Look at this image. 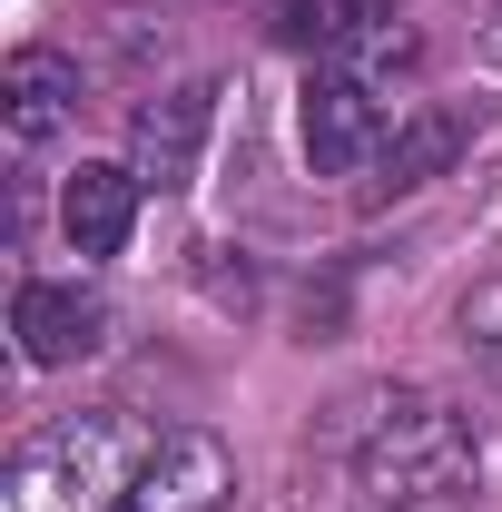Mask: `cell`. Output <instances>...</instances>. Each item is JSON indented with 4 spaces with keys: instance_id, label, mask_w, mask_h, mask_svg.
Masks as SVG:
<instances>
[{
    "instance_id": "obj_1",
    "label": "cell",
    "mask_w": 502,
    "mask_h": 512,
    "mask_svg": "<svg viewBox=\"0 0 502 512\" xmlns=\"http://www.w3.org/2000/svg\"><path fill=\"white\" fill-rule=\"evenodd\" d=\"M168 444L158 424H138L119 404H99V414H60V424H40L30 444L10 453V473H0V512H119L128 483L148 473V453Z\"/></svg>"
},
{
    "instance_id": "obj_2",
    "label": "cell",
    "mask_w": 502,
    "mask_h": 512,
    "mask_svg": "<svg viewBox=\"0 0 502 512\" xmlns=\"http://www.w3.org/2000/svg\"><path fill=\"white\" fill-rule=\"evenodd\" d=\"M345 463H355L365 503H394V512H404V503H443V493H463V483L483 473V444H473L463 404L404 384V394H375V404L355 414Z\"/></svg>"
},
{
    "instance_id": "obj_3",
    "label": "cell",
    "mask_w": 502,
    "mask_h": 512,
    "mask_svg": "<svg viewBox=\"0 0 502 512\" xmlns=\"http://www.w3.org/2000/svg\"><path fill=\"white\" fill-rule=\"evenodd\" d=\"M296 128H306V158L325 168V178H355V168H375L384 148H394V109H384L375 79H355V69H325V79H306V109H296Z\"/></svg>"
},
{
    "instance_id": "obj_4",
    "label": "cell",
    "mask_w": 502,
    "mask_h": 512,
    "mask_svg": "<svg viewBox=\"0 0 502 512\" xmlns=\"http://www.w3.org/2000/svg\"><path fill=\"white\" fill-rule=\"evenodd\" d=\"M207 128H217V79H178V89L138 99V119H128L138 188H188L197 158H207Z\"/></svg>"
},
{
    "instance_id": "obj_5",
    "label": "cell",
    "mask_w": 502,
    "mask_h": 512,
    "mask_svg": "<svg viewBox=\"0 0 502 512\" xmlns=\"http://www.w3.org/2000/svg\"><path fill=\"white\" fill-rule=\"evenodd\" d=\"M227 493H237V453L188 424V434H168L148 453V473L128 483L119 512H227Z\"/></svg>"
},
{
    "instance_id": "obj_6",
    "label": "cell",
    "mask_w": 502,
    "mask_h": 512,
    "mask_svg": "<svg viewBox=\"0 0 502 512\" xmlns=\"http://www.w3.org/2000/svg\"><path fill=\"white\" fill-rule=\"evenodd\" d=\"M69 119H79V60H60V50H10V69H0V128H10V148L30 158Z\"/></svg>"
},
{
    "instance_id": "obj_7",
    "label": "cell",
    "mask_w": 502,
    "mask_h": 512,
    "mask_svg": "<svg viewBox=\"0 0 502 512\" xmlns=\"http://www.w3.org/2000/svg\"><path fill=\"white\" fill-rule=\"evenodd\" d=\"M10 335H20V355H30V365H79V355H99V345H109V306H99L89 286H20Z\"/></svg>"
},
{
    "instance_id": "obj_8",
    "label": "cell",
    "mask_w": 502,
    "mask_h": 512,
    "mask_svg": "<svg viewBox=\"0 0 502 512\" xmlns=\"http://www.w3.org/2000/svg\"><path fill=\"white\" fill-rule=\"evenodd\" d=\"M138 227V168H69L60 188V237L79 256H119Z\"/></svg>"
},
{
    "instance_id": "obj_9",
    "label": "cell",
    "mask_w": 502,
    "mask_h": 512,
    "mask_svg": "<svg viewBox=\"0 0 502 512\" xmlns=\"http://www.w3.org/2000/svg\"><path fill=\"white\" fill-rule=\"evenodd\" d=\"M463 138H473V119H463V109H414V119L394 128V148L375 158V188L404 197V188H424V178H443V168L463 158Z\"/></svg>"
},
{
    "instance_id": "obj_10",
    "label": "cell",
    "mask_w": 502,
    "mask_h": 512,
    "mask_svg": "<svg viewBox=\"0 0 502 512\" xmlns=\"http://www.w3.org/2000/svg\"><path fill=\"white\" fill-rule=\"evenodd\" d=\"M463 345H473V355L502 375V286H483V296L463 306Z\"/></svg>"
}]
</instances>
